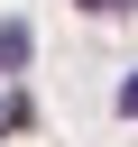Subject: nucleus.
I'll return each mask as SVG.
<instances>
[{
	"mask_svg": "<svg viewBox=\"0 0 138 147\" xmlns=\"http://www.w3.org/2000/svg\"><path fill=\"white\" fill-rule=\"evenodd\" d=\"M18 64H28V28H18V18H0V74H18Z\"/></svg>",
	"mask_w": 138,
	"mask_h": 147,
	"instance_id": "nucleus-1",
	"label": "nucleus"
},
{
	"mask_svg": "<svg viewBox=\"0 0 138 147\" xmlns=\"http://www.w3.org/2000/svg\"><path fill=\"white\" fill-rule=\"evenodd\" d=\"M9 129H28V92H0V138Z\"/></svg>",
	"mask_w": 138,
	"mask_h": 147,
	"instance_id": "nucleus-2",
	"label": "nucleus"
},
{
	"mask_svg": "<svg viewBox=\"0 0 138 147\" xmlns=\"http://www.w3.org/2000/svg\"><path fill=\"white\" fill-rule=\"evenodd\" d=\"M74 9H83V18H129L138 0H74Z\"/></svg>",
	"mask_w": 138,
	"mask_h": 147,
	"instance_id": "nucleus-3",
	"label": "nucleus"
},
{
	"mask_svg": "<svg viewBox=\"0 0 138 147\" xmlns=\"http://www.w3.org/2000/svg\"><path fill=\"white\" fill-rule=\"evenodd\" d=\"M110 110H120V119H138V74L120 83V101H110Z\"/></svg>",
	"mask_w": 138,
	"mask_h": 147,
	"instance_id": "nucleus-4",
	"label": "nucleus"
}]
</instances>
